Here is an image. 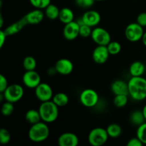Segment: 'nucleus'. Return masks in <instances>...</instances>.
<instances>
[{
  "label": "nucleus",
  "instance_id": "obj_18",
  "mask_svg": "<svg viewBox=\"0 0 146 146\" xmlns=\"http://www.w3.org/2000/svg\"><path fill=\"white\" fill-rule=\"evenodd\" d=\"M111 90L115 95H129L128 83L122 80H116L111 85Z\"/></svg>",
  "mask_w": 146,
  "mask_h": 146
},
{
  "label": "nucleus",
  "instance_id": "obj_42",
  "mask_svg": "<svg viewBox=\"0 0 146 146\" xmlns=\"http://www.w3.org/2000/svg\"><path fill=\"white\" fill-rule=\"evenodd\" d=\"M143 115H144V117H145V121H146V104L145 105V106L143 107Z\"/></svg>",
  "mask_w": 146,
  "mask_h": 146
},
{
  "label": "nucleus",
  "instance_id": "obj_44",
  "mask_svg": "<svg viewBox=\"0 0 146 146\" xmlns=\"http://www.w3.org/2000/svg\"><path fill=\"white\" fill-rule=\"evenodd\" d=\"M95 1H104V0H95Z\"/></svg>",
  "mask_w": 146,
  "mask_h": 146
},
{
  "label": "nucleus",
  "instance_id": "obj_43",
  "mask_svg": "<svg viewBox=\"0 0 146 146\" xmlns=\"http://www.w3.org/2000/svg\"><path fill=\"white\" fill-rule=\"evenodd\" d=\"M2 5H3L2 0H0V10H1V8H2Z\"/></svg>",
  "mask_w": 146,
  "mask_h": 146
},
{
  "label": "nucleus",
  "instance_id": "obj_17",
  "mask_svg": "<svg viewBox=\"0 0 146 146\" xmlns=\"http://www.w3.org/2000/svg\"><path fill=\"white\" fill-rule=\"evenodd\" d=\"M44 13L39 9H36L27 13L24 18L27 20L28 24H38L43 21L44 18Z\"/></svg>",
  "mask_w": 146,
  "mask_h": 146
},
{
  "label": "nucleus",
  "instance_id": "obj_24",
  "mask_svg": "<svg viewBox=\"0 0 146 146\" xmlns=\"http://www.w3.org/2000/svg\"><path fill=\"white\" fill-rule=\"evenodd\" d=\"M25 119L31 125L41 121L38 111L34 109H30L27 111L25 114Z\"/></svg>",
  "mask_w": 146,
  "mask_h": 146
},
{
  "label": "nucleus",
  "instance_id": "obj_5",
  "mask_svg": "<svg viewBox=\"0 0 146 146\" xmlns=\"http://www.w3.org/2000/svg\"><path fill=\"white\" fill-rule=\"evenodd\" d=\"M3 94H4L5 101L14 104V103L18 102L22 98L24 91L21 85L14 84L9 85Z\"/></svg>",
  "mask_w": 146,
  "mask_h": 146
},
{
  "label": "nucleus",
  "instance_id": "obj_29",
  "mask_svg": "<svg viewBox=\"0 0 146 146\" xmlns=\"http://www.w3.org/2000/svg\"><path fill=\"white\" fill-rule=\"evenodd\" d=\"M13 103L9 102V101H7L4 102L2 104L1 108V113L4 116H9V115H11L12 113L14 112V107L13 105Z\"/></svg>",
  "mask_w": 146,
  "mask_h": 146
},
{
  "label": "nucleus",
  "instance_id": "obj_40",
  "mask_svg": "<svg viewBox=\"0 0 146 146\" xmlns=\"http://www.w3.org/2000/svg\"><path fill=\"white\" fill-rule=\"evenodd\" d=\"M142 41H143V44H144V45L146 46V31L145 32H144L143 35V37H142Z\"/></svg>",
  "mask_w": 146,
  "mask_h": 146
},
{
  "label": "nucleus",
  "instance_id": "obj_28",
  "mask_svg": "<svg viewBox=\"0 0 146 146\" xmlns=\"http://www.w3.org/2000/svg\"><path fill=\"white\" fill-rule=\"evenodd\" d=\"M110 55H117L121 51V45L118 41H110L106 46Z\"/></svg>",
  "mask_w": 146,
  "mask_h": 146
},
{
  "label": "nucleus",
  "instance_id": "obj_33",
  "mask_svg": "<svg viewBox=\"0 0 146 146\" xmlns=\"http://www.w3.org/2000/svg\"><path fill=\"white\" fill-rule=\"evenodd\" d=\"M91 32H92V29L91 27L89 26L86 25L85 24H80L79 27V36L83 37V38H88V37L91 36Z\"/></svg>",
  "mask_w": 146,
  "mask_h": 146
},
{
  "label": "nucleus",
  "instance_id": "obj_15",
  "mask_svg": "<svg viewBox=\"0 0 146 146\" xmlns=\"http://www.w3.org/2000/svg\"><path fill=\"white\" fill-rule=\"evenodd\" d=\"M79 140L75 133L70 132L64 133L58 138L59 146H77Z\"/></svg>",
  "mask_w": 146,
  "mask_h": 146
},
{
  "label": "nucleus",
  "instance_id": "obj_31",
  "mask_svg": "<svg viewBox=\"0 0 146 146\" xmlns=\"http://www.w3.org/2000/svg\"><path fill=\"white\" fill-rule=\"evenodd\" d=\"M11 141V134L6 128H0V144L6 145Z\"/></svg>",
  "mask_w": 146,
  "mask_h": 146
},
{
  "label": "nucleus",
  "instance_id": "obj_12",
  "mask_svg": "<svg viewBox=\"0 0 146 146\" xmlns=\"http://www.w3.org/2000/svg\"><path fill=\"white\" fill-rule=\"evenodd\" d=\"M110 54L106 46L97 45L92 54L93 60L98 64H105L109 58Z\"/></svg>",
  "mask_w": 146,
  "mask_h": 146
},
{
  "label": "nucleus",
  "instance_id": "obj_27",
  "mask_svg": "<svg viewBox=\"0 0 146 146\" xmlns=\"http://www.w3.org/2000/svg\"><path fill=\"white\" fill-rule=\"evenodd\" d=\"M128 95H115L113 104L117 108H123L128 104Z\"/></svg>",
  "mask_w": 146,
  "mask_h": 146
},
{
  "label": "nucleus",
  "instance_id": "obj_21",
  "mask_svg": "<svg viewBox=\"0 0 146 146\" xmlns=\"http://www.w3.org/2000/svg\"><path fill=\"white\" fill-rule=\"evenodd\" d=\"M51 100L58 107H64L68 104L69 98L67 94L60 92L54 94Z\"/></svg>",
  "mask_w": 146,
  "mask_h": 146
},
{
  "label": "nucleus",
  "instance_id": "obj_3",
  "mask_svg": "<svg viewBox=\"0 0 146 146\" xmlns=\"http://www.w3.org/2000/svg\"><path fill=\"white\" fill-rule=\"evenodd\" d=\"M38 111L41 121L46 123L54 122L58 116V107L52 101L41 102Z\"/></svg>",
  "mask_w": 146,
  "mask_h": 146
},
{
  "label": "nucleus",
  "instance_id": "obj_41",
  "mask_svg": "<svg viewBox=\"0 0 146 146\" xmlns=\"http://www.w3.org/2000/svg\"><path fill=\"white\" fill-rule=\"evenodd\" d=\"M4 100H5V98H4V94H3V93H0V103L2 102Z\"/></svg>",
  "mask_w": 146,
  "mask_h": 146
},
{
  "label": "nucleus",
  "instance_id": "obj_34",
  "mask_svg": "<svg viewBox=\"0 0 146 146\" xmlns=\"http://www.w3.org/2000/svg\"><path fill=\"white\" fill-rule=\"evenodd\" d=\"M95 1V0H76V4L81 8L88 9L94 5Z\"/></svg>",
  "mask_w": 146,
  "mask_h": 146
},
{
  "label": "nucleus",
  "instance_id": "obj_16",
  "mask_svg": "<svg viewBox=\"0 0 146 146\" xmlns=\"http://www.w3.org/2000/svg\"><path fill=\"white\" fill-rule=\"evenodd\" d=\"M27 24H28V23H27V20L24 18V17H23L19 20H18L17 21H16V22L13 23L11 25L9 26L4 31L5 32L7 36H12L17 34V33L20 32Z\"/></svg>",
  "mask_w": 146,
  "mask_h": 146
},
{
  "label": "nucleus",
  "instance_id": "obj_38",
  "mask_svg": "<svg viewBox=\"0 0 146 146\" xmlns=\"http://www.w3.org/2000/svg\"><path fill=\"white\" fill-rule=\"evenodd\" d=\"M6 38H7V35H6L4 31L1 29H0V49L4 46L6 41Z\"/></svg>",
  "mask_w": 146,
  "mask_h": 146
},
{
  "label": "nucleus",
  "instance_id": "obj_30",
  "mask_svg": "<svg viewBox=\"0 0 146 146\" xmlns=\"http://www.w3.org/2000/svg\"><path fill=\"white\" fill-rule=\"evenodd\" d=\"M136 137L143 143L146 145V121L138 126L136 131Z\"/></svg>",
  "mask_w": 146,
  "mask_h": 146
},
{
  "label": "nucleus",
  "instance_id": "obj_1",
  "mask_svg": "<svg viewBox=\"0 0 146 146\" xmlns=\"http://www.w3.org/2000/svg\"><path fill=\"white\" fill-rule=\"evenodd\" d=\"M128 93L135 101L146 98V79L142 76H132L128 82Z\"/></svg>",
  "mask_w": 146,
  "mask_h": 146
},
{
  "label": "nucleus",
  "instance_id": "obj_7",
  "mask_svg": "<svg viewBox=\"0 0 146 146\" xmlns=\"http://www.w3.org/2000/svg\"><path fill=\"white\" fill-rule=\"evenodd\" d=\"M79 99L83 106L87 108H92L97 105L99 97L95 90L87 88L81 93Z\"/></svg>",
  "mask_w": 146,
  "mask_h": 146
},
{
  "label": "nucleus",
  "instance_id": "obj_9",
  "mask_svg": "<svg viewBox=\"0 0 146 146\" xmlns=\"http://www.w3.org/2000/svg\"><path fill=\"white\" fill-rule=\"evenodd\" d=\"M35 95L41 102L51 101L54 96L52 88L46 83H40L35 88Z\"/></svg>",
  "mask_w": 146,
  "mask_h": 146
},
{
  "label": "nucleus",
  "instance_id": "obj_39",
  "mask_svg": "<svg viewBox=\"0 0 146 146\" xmlns=\"http://www.w3.org/2000/svg\"><path fill=\"white\" fill-rule=\"evenodd\" d=\"M3 26H4V18H3V15L1 14V10L0 11V29H2Z\"/></svg>",
  "mask_w": 146,
  "mask_h": 146
},
{
  "label": "nucleus",
  "instance_id": "obj_32",
  "mask_svg": "<svg viewBox=\"0 0 146 146\" xmlns=\"http://www.w3.org/2000/svg\"><path fill=\"white\" fill-rule=\"evenodd\" d=\"M29 1L33 7L39 9H44L51 4V0H29Z\"/></svg>",
  "mask_w": 146,
  "mask_h": 146
},
{
  "label": "nucleus",
  "instance_id": "obj_20",
  "mask_svg": "<svg viewBox=\"0 0 146 146\" xmlns=\"http://www.w3.org/2000/svg\"><path fill=\"white\" fill-rule=\"evenodd\" d=\"M145 70V65L141 61H134L129 68V72L131 76H142Z\"/></svg>",
  "mask_w": 146,
  "mask_h": 146
},
{
  "label": "nucleus",
  "instance_id": "obj_13",
  "mask_svg": "<svg viewBox=\"0 0 146 146\" xmlns=\"http://www.w3.org/2000/svg\"><path fill=\"white\" fill-rule=\"evenodd\" d=\"M79 27L80 25L77 21H71L65 24L63 34L64 38L68 41H73L76 39L79 36Z\"/></svg>",
  "mask_w": 146,
  "mask_h": 146
},
{
  "label": "nucleus",
  "instance_id": "obj_8",
  "mask_svg": "<svg viewBox=\"0 0 146 146\" xmlns=\"http://www.w3.org/2000/svg\"><path fill=\"white\" fill-rule=\"evenodd\" d=\"M91 37L97 45L107 46L111 41L109 32L101 27H96L92 29Z\"/></svg>",
  "mask_w": 146,
  "mask_h": 146
},
{
  "label": "nucleus",
  "instance_id": "obj_2",
  "mask_svg": "<svg viewBox=\"0 0 146 146\" xmlns=\"http://www.w3.org/2000/svg\"><path fill=\"white\" fill-rule=\"evenodd\" d=\"M49 128L46 123L40 122L31 125L28 132L29 138L32 142L41 143L45 141L49 136Z\"/></svg>",
  "mask_w": 146,
  "mask_h": 146
},
{
  "label": "nucleus",
  "instance_id": "obj_10",
  "mask_svg": "<svg viewBox=\"0 0 146 146\" xmlns=\"http://www.w3.org/2000/svg\"><path fill=\"white\" fill-rule=\"evenodd\" d=\"M22 81L24 85L27 88H35L41 83V76L35 70L26 71L23 75Z\"/></svg>",
  "mask_w": 146,
  "mask_h": 146
},
{
  "label": "nucleus",
  "instance_id": "obj_11",
  "mask_svg": "<svg viewBox=\"0 0 146 146\" xmlns=\"http://www.w3.org/2000/svg\"><path fill=\"white\" fill-rule=\"evenodd\" d=\"M101 15L95 10H88L83 14L81 19V22H77L80 24H85L91 27H96L101 21Z\"/></svg>",
  "mask_w": 146,
  "mask_h": 146
},
{
  "label": "nucleus",
  "instance_id": "obj_25",
  "mask_svg": "<svg viewBox=\"0 0 146 146\" xmlns=\"http://www.w3.org/2000/svg\"><path fill=\"white\" fill-rule=\"evenodd\" d=\"M108 136L112 138H118L122 133V128L121 125L117 123H111L108 125L106 128Z\"/></svg>",
  "mask_w": 146,
  "mask_h": 146
},
{
  "label": "nucleus",
  "instance_id": "obj_35",
  "mask_svg": "<svg viewBox=\"0 0 146 146\" xmlns=\"http://www.w3.org/2000/svg\"><path fill=\"white\" fill-rule=\"evenodd\" d=\"M8 81L3 74H0V93H4L8 86Z\"/></svg>",
  "mask_w": 146,
  "mask_h": 146
},
{
  "label": "nucleus",
  "instance_id": "obj_36",
  "mask_svg": "<svg viewBox=\"0 0 146 146\" xmlns=\"http://www.w3.org/2000/svg\"><path fill=\"white\" fill-rule=\"evenodd\" d=\"M136 22L141 27H146V12H142L138 14L136 19Z\"/></svg>",
  "mask_w": 146,
  "mask_h": 146
},
{
  "label": "nucleus",
  "instance_id": "obj_22",
  "mask_svg": "<svg viewBox=\"0 0 146 146\" xmlns=\"http://www.w3.org/2000/svg\"><path fill=\"white\" fill-rule=\"evenodd\" d=\"M60 9L56 5L50 4L44 9V14L48 19L51 20L56 19L58 18Z\"/></svg>",
  "mask_w": 146,
  "mask_h": 146
},
{
  "label": "nucleus",
  "instance_id": "obj_6",
  "mask_svg": "<svg viewBox=\"0 0 146 146\" xmlns=\"http://www.w3.org/2000/svg\"><path fill=\"white\" fill-rule=\"evenodd\" d=\"M143 34V27L137 22L128 24L125 29V38L131 42H136L142 39Z\"/></svg>",
  "mask_w": 146,
  "mask_h": 146
},
{
  "label": "nucleus",
  "instance_id": "obj_23",
  "mask_svg": "<svg viewBox=\"0 0 146 146\" xmlns=\"http://www.w3.org/2000/svg\"><path fill=\"white\" fill-rule=\"evenodd\" d=\"M130 121L133 125L139 126L141 124L145 122V117H144L143 111L136 110L131 113V116H130Z\"/></svg>",
  "mask_w": 146,
  "mask_h": 146
},
{
  "label": "nucleus",
  "instance_id": "obj_19",
  "mask_svg": "<svg viewBox=\"0 0 146 146\" xmlns=\"http://www.w3.org/2000/svg\"><path fill=\"white\" fill-rule=\"evenodd\" d=\"M58 19L64 24L71 22L74 21V11L68 7H64L60 9Z\"/></svg>",
  "mask_w": 146,
  "mask_h": 146
},
{
  "label": "nucleus",
  "instance_id": "obj_4",
  "mask_svg": "<svg viewBox=\"0 0 146 146\" xmlns=\"http://www.w3.org/2000/svg\"><path fill=\"white\" fill-rule=\"evenodd\" d=\"M108 137L106 129L98 127L90 131L88 135V141L92 146H101L107 142Z\"/></svg>",
  "mask_w": 146,
  "mask_h": 146
},
{
  "label": "nucleus",
  "instance_id": "obj_37",
  "mask_svg": "<svg viewBox=\"0 0 146 146\" xmlns=\"http://www.w3.org/2000/svg\"><path fill=\"white\" fill-rule=\"evenodd\" d=\"M143 144L137 137L130 139L127 143V146H142Z\"/></svg>",
  "mask_w": 146,
  "mask_h": 146
},
{
  "label": "nucleus",
  "instance_id": "obj_14",
  "mask_svg": "<svg viewBox=\"0 0 146 146\" xmlns=\"http://www.w3.org/2000/svg\"><path fill=\"white\" fill-rule=\"evenodd\" d=\"M56 71L61 75H68L74 70V64L71 60L68 58H61L58 60L55 64Z\"/></svg>",
  "mask_w": 146,
  "mask_h": 146
},
{
  "label": "nucleus",
  "instance_id": "obj_26",
  "mask_svg": "<svg viewBox=\"0 0 146 146\" xmlns=\"http://www.w3.org/2000/svg\"><path fill=\"white\" fill-rule=\"evenodd\" d=\"M23 67L26 71L35 70L36 67V61L34 57L31 56H26L23 60Z\"/></svg>",
  "mask_w": 146,
  "mask_h": 146
}]
</instances>
